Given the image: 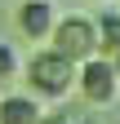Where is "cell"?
<instances>
[{
    "mask_svg": "<svg viewBox=\"0 0 120 124\" xmlns=\"http://www.w3.org/2000/svg\"><path fill=\"white\" fill-rule=\"evenodd\" d=\"M22 75H27V93L40 102H62L76 93V62L58 49H36L31 62H22Z\"/></svg>",
    "mask_w": 120,
    "mask_h": 124,
    "instance_id": "cell-1",
    "label": "cell"
},
{
    "mask_svg": "<svg viewBox=\"0 0 120 124\" xmlns=\"http://www.w3.org/2000/svg\"><path fill=\"white\" fill-rule=\"evenodd\" d=\"M76 93L85 98V106H116L120 102V71L107 53L89 58L76 67Z\"/></svg>",
    "mask_w": 120,
    "mask_h": 124,
    "instance_id": "cell-2",
    "label": "cell"
},
{
    "mask_svg": "<svg viewBox=\"0 0 120 124\" xmlns=\"http://www.w3.org/2000/svg\"><path fill=\"white\" fill-rule=\"evenodd\" d=\"M49 49L67 53L76 67H80V62H89V58H98L102 49H98V27H94V18H85V13H62L58 27H53Z\"/></svg>",
    "mask_w": 120,
    "mask_h": 124,
    "instance_id": "cell-3",
    "label": "cell"
},
{
    "mask_svg": "<svg viewBox=\"0 0 120 124\" xmlns=\"http://www.w3.org/2000/svg\"><path fill=\"white\" fill-rule=\"evenodd\" d=\"M58 18L62 13L53 9V0H18V9H13V22H18L22 40H31V44H49Z\"/></svg>",
    "mask_w": 120,
    "mask_h": 124,
    "instance_id": "cell-4",
    "label": "cell"
},
{
    "mask_svg": "<svg viewBox=\"0 0 120 124\" xmlns=\"http://www.w3.org/2000/svg\"><path fill=\"white\" fill-rule=\"evenodd\" d=\"M40 111V98L31 93H0V124H36Z\"/></svg>",
    "mask_w": 120,
    "mask_h": 124,
    "instance_id": "cell-5",
    "label": "cell"
},
{
    "mask_svg": "<svg viewBox=\"0 0 120 124\" xmlns=\"http://www.w3.org/2000/svg\"><path fill=\"white\" fill-rule=\"evenodd\" d=\"M94 27H98V49L107 53V58H116V53H120V5H116V9H111V5L98 9V13H94Z\"/></svg>",
    "mask_w": 120,
    "mask_h": 124,
    "instance_id": "cell-6",
    "label": "cell"
},
{
    "mask_svg": "<svg viewBox=\"0 0 120 124\" xmlns=\"http://www.w3.org/2000/svg\"><path fill=\"white\" fill-rule=\"evenodd\" d=\"M18 75H22V58H18V49H13L9 40H0V84L18 80Z\"/></svg>",
    "mask_w": 120,
    "mask_h": 124,
    "instance_id": "cell-7",
    "label": "cell"
},
{
    "mask_svg": "<svg viewBox=\"0 0 120 124\" xmlns=\"http://www.w3.org/2000/svg\"><path fill=\"white\" fill-rule=\"evenodd\" d=\"M36 124H67V111H44Z\"/></svg>",
    "mask_w": 120,
    "mask_h": 124,
    "instance_id": "cell-8",
    "label": "cell"
},
{
    "mask_svg": "<svg viewBox=\"0 0 120 124\" xmlns=\"http://www.w3.org/2000/svg\"><path fill=\"white\" fill-rule=\"evenodd\" d=\"M111 62H116V71H120V53H116V58H111Z\"/></svg>",
    "mask_w": 120,
    "mask_h": 124,
    "instance_id": "cell-9",
    "label": "cell"
}]
</instances>
